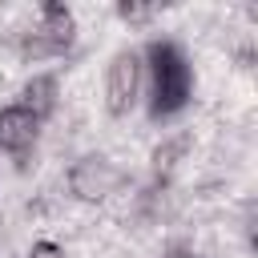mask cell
Masks as SVG:
<instances>
[{"label": "cell", "mask_w": 258, "mask_h": 258, "mask_svg": "<svg viewBox=\"0 0 258 258\" xmlns=\"http://www.w3.org/2000/svg\"><path fill=\"white\" fill-rule=\"evenodd\" d=\"M141 89H145L141 52L137 48H121L105 69V109H109V117H129L133 105L141 101Z\"/></svg>", "instance_id": "3957f363"}, {"label": "cell", "mask_w": 258, "mask_h": 258, "mask_svg": "<svg viewBox=\"0 0 258 258\" xmlns=\"http://www.w3.org/2000/svg\"><path fill=\"white\" fill-rule=\"evenodd\" d=\"M28 258H69V254H64V246H60V242H52V238H40V242H32Z\"/></svg>", "instance_id": "ba28073f"}, {"label": "cell", "mask_w": 258, "mask_h": 258, "mask_svg": "<svg viewBox=\"0 0 258 258\" xmlns=\"http://www.w3.org/2000/svg\"><path fill=\"white\" fill-rule=\"evenodd\" d=\"M40 125H44V121H36L28 109L4 105V109H0V153L16 157V161L24 165V161L32 157V149H36V141H40Z\"/></svg>", "instance_id": "277c9868"}, {"label": "cell", "mask_w": 258, "mask_h": 258, "mask_svg": "<svg viewBox=\"0 0 258 258\" xmlns=\"http://www.w3.org/2000/svg\"><path fill=\"white\" fill-rule=\"evenodd\" d=\"M161 258H189L185 250H169V254H161Z\"/></svg>", "instance_id": "9c48e42d"}, {"label": "cell", "mask_w": 258, "mask_h": 258, "mask_svg": "<svg viewBox=\"0 0 258 258\" xmlns=\"http://www.w3.org/2000/svg\"><path fill=\"white\" fill-rule=\"evenodd\" d=\"M125 181H129V173H125L117 161L101 157V153H85V157H77V161L69 165V173H64L69 198H77V202H85V206H101V202H109Z\"/></svg>", "instance_id": "7a4b0ae2"}, {"label": "cell", "mask_w": 258, "mask_h": 258, "mask_svg": "<svg viewBox=\"0 0 258 258\" xmlns=\"http://www.w3.org/2000/svg\"><path fill=\"white\" fill-rule=\"evenodd\" d=\"M141 69H145L149 117H153V121L177 117V113L189 105V97H194V64H189V56L181 52V44L169 40V36L149 40L145 52H141Z\"/></svg>", "instance_id": "6da1fadb"}, {"label": "cell", "mask_w": 258, "mask_h": 258, "mask_svg": "<svg viewBox=\"0 0 258 258\" xmlns=\"http://www.w3.org/2000/svg\"><path fill=\"white\" fill-rule=\"evenodd\" d=\"M185 149H189V133H177V137H165L153 153H149V165H153V173L157 177H165V173H173V165L185 157Z\"/></svg>", "instance_id": "8992f818"}, {"label": "cell", "mask_w": 258, "mask_h": 258, "mask_svg": "<svg viewBox=\"0 0 258 258\" xmlns=\"http://www.w3.org/2000/svg\"><path fill=\"white\" fill-rule=\"evenodd\" d=\"M16 105L28 109L36 121L52 117L56 105H60V77H56V73H36V77L20 89V101H16Z\"/></svg>", "instance_id": "5b68a950"}, {"label": "cell", "mask_w": 258, "mask_h": 258, "mask_svg": "<svg viewBox=\"0 0 258 258\" xmlns=\"http://www.w3.org/2000/svg\"><path fill=\"white\" fill-rule=\"evenodd\" d=\"M117 16H121L125 24H145V20L153 16V8H149V4H117Z\"/></svg>", "instance_id": "52a82bcc"}]
</instances>
